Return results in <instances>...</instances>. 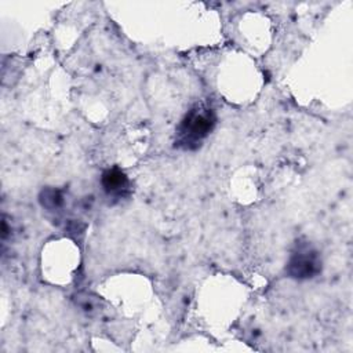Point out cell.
<instances>
[{"label":"cell","instance_id":"obj_1","mask_svg":"<svg viewBox=\"0 0 353 353\" xmlns=\"http://www.w3.org/2000/svg\"><path fill=\"white\" fill-rule=\"evenodd\" d=\"M215 124L214 112L208 108L197 106L192 109L178 127L176 145L185 149H194L210 134Z\"/></svg>","mask_w":353,"mask_h":353},{"label":"cell","instance_id":"obj_2","mask_svg":"<svg viewBox=\"0 0 353 353\" xmlns=\"http://www.w3.org/2000/svg\"><path fill=\"white\" fill-rule=\"evenodd\" d=\"M321 263L319 255L313 250H298L292 254L287 272L291 277L295 279H309L320 272Z\"/></svg>","mask_w":353,"mask_h":353},{"label":"cell","instance_id":"obj_3","mask_svg":"<svg viewBox=\"0 0 353 353\" xmlns=\"http://www.w3.org/2000/svg\"><path fill=\"white\" fill-rule=\"evenodd\" d=\"M101 182L108 194H121L124 190H127L128 186L127 176L117 168L106 170L102 174Z\"/></svg>","mask_w":353,"mask_h":353},{"label":"cell","instance_id":"obj_4","mask_svg":"<svg viewBox=\"0 0 353 353\" xmlns=\"http://www.w3.org/2000/svg\"><path fill=\"white\" fill-rule=\"evenodd\" d=\"M41 203L48 208H57L62 204V197L57 190H46L41 194Z\"/></svg>","mask_w":353,"mask_h":353}]
</instances>
